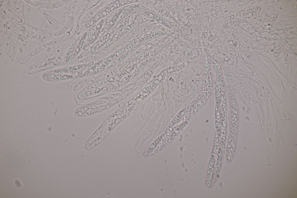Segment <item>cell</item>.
<instances>
[{"label": "cell", "instance_id": "1", "mask_svg": "<svg viewBox=\"0 0 297 198\" xmlns=\"http://www.w3.org/2000/svg\"><path fill=\"white\" fill-rule=\"evenodd\" d=\"M81 69L76 72L70 74H59L49 73H45L44 75V77L47 78L55 80H65L75 79L84 73V71Z\"/></svg>", "mask_w": 297, "mask_h": 198}, {"label": "cell", "instance_id": "2", "mask_svg": "<svg viewBox=\"0 0 297 198\" xmlns=\"http://www.w3.org/2000/svg\"><path fill=\"white\" fill-rule=\"evenodd\" d=\"M87 64H83L68 67L61 68L53 70L47 71L46 73L59 74H70L74 73L82 67L85 66Z\"/></svg>", "mask_w": 297, "mask_h": 198}]
</instances>
